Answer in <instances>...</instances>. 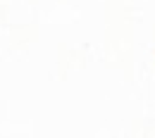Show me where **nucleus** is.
Masks as SVG:
<instances>
[]
</instances>
